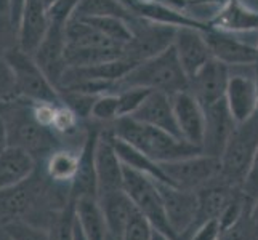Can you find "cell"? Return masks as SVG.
Segmentation results:
<instances>
[{
  "instance_id": "6da1fadb",
  "label": "cell",
  "mask_w": 258,
  "mask_h": 240,
  "mask_svg": "<svg viewBox=\"0 0 258 240\" xmlns=\"http://www.w3.org/2000/svg\"><path fill=\"white\" fill-rule=\"evenodd\" d=\"M103 127L108 128L115 138L140 149L141 152L156 160L157 164L172 162V160L202 152L199 146H194L183 138H178L165 130L135 120L133 117H119L109 125Z\"/></svg>"
},
{
  "instance_id": "7a4b0ae2",
  "label": "cell",
  "mask_w": 258,
  "mask_h": 240,
  "mask_svg": "<svg viewBox=\"0 0 258 240\" xmlns=\"http://www.w3.org/2000/svg\"><path fill=\"white\" fill-rule=\"evenodd\" d=\"M2 117L7 125L8 146H16L26 150L35 158L37 165H42L58 147H63V143L55 135V131L40 125L34 119L31 103L28 100L12 103Z\"/></svg>"
},
{
  "instance_id": "3957f363",
  "label": "cell",
  "mask_w": 258,
  "mask_h": 240,
  "mask_svg": "<svg viewBox=\"0 0 258 240\" xmlns=\"http://www.w3.org/2000/svg\"><path fill=\"white\" fill-rule=\"evenodd\" d=\"M140 87L151 92H162L168 96L189 90V77L176 56L173 45L161 55L141 61L117 84L120 88ZM115 92V93H117Z\"/></svg>"
},
{
  "instance_id": "277c9868",
  "label": "cell",
  "mask_w": 258,
  "mask_h": 240,
  "mask_svg": "<svg viewBox=\"0 0 258 240\" xmlns=\"http://www.w3.org/2000/svg\"><path fill=\"white\" fill-rule=\"evenodd\" d=\"M123 191L128 194L138 213L149 221L154 230L164 234L170 240H176L167 221L164 200L154 178L123 165Z\"/></svg>"
},
{
  "instance_id": "5b68a950",
  "label": "cell",
  "mask_w": 258,
  "mask_h": 240,
  "mask_svg": "<svg viewBox=\"0 0 258 240\" xmlns=\"http://www.w3.org/2000/svg\"><path fill=\"white\" fill-rule=\"evenodd\" d=\"M258 149V117L237 123L221 154V176L233 186H242Z\"/></svg>"
},
{
  "instance_id": "8992f818",
  "label": "cell",
  "mask_w": 258,
  "mask_h": 240,
  "mask_svg": "<svg viewBox=\"0 0 258 240\" xmlns=\"http://www.w3.org/2000/svg\"><path fill=\"white\" fill-rule=\"evenodd\" d=\"M5 59L13 69L21 100H28L32 103H61L58 88L53 85L42 67L35 63L32 55L26 53L20 47H15L7 53Z\"/></svg>"
},
{
  "instance_id": "52a82bcc",
  "label": "cell",
  "mask_w": 258,
  "mask_h": 240,
  "mask_svg": "<svg viewBox=\"0 0 258 240\" xmlns=\"http://www.w3.org/2000/svg\"><path fill=\"white\" fill-rule=\"evenodd\" d=\"M132 39L123 47V56L135 64L161 55L173 45L178 26L157 23L153 20L137 16L130 23Z\"/></svg>"
},
{
  "instance_id": "ba28073f",
  "label": "cell",
  "mask_w": 258,
  "mask_h": 240,
  "mask_svg": "<svg viewBox=\"0 0 258 240\" xmlns=\"http://www.w3.org/2000/svg\"><path fill=\"white\" fill-rule=\"evenodd\" d=\"M168 183L186 191H199L221 175L220 157L196 154L161 164Z\"/></svg>"
},
{
  "instance_id": "9c48e42d",
  "label": "cell",
  "mask_w": 258,
  "mask_h": 240,
  "mask_svg": "<svg viewBox=\"0 0 258 240\" xmlns=\"http://www.w3.org/2000/svg\"><path fill=\"white\" fill-rule=\"evenodd\" d=\"M206 37L212 56L228 66L255 64L256 47H258V31L245 34L225 32L215 28L202 31Z\"/></svg>"
},
{
  "instance_id": "30bf717a",
  "label": "cell",
  "mask_w": 258,
  "mask_h": 240,
  "mask_svg": "<svg viewBox=\"0 0 258 240\" xmlns=\"http://www.w3.org/2000/svg\"><path fill=\"white\" fill-rule=\"evenodd\" d=\"M159 192L162 195L167 221L176 240H186L196 226L198 218V194L196 191L180 189L168 183L157 181Z\"/></svg>"
},
{
  "instance_id": "8fae6325",
  "label": "cell",
  "mask_w": 258,
  "mask_h": 240,
  "mask_svg": "<svg viewBox=\"0 0 258 240\" xmlns=\"http://www.w3.org/2000/svg\"><path fill=\"white\" fill-rule=\"evenodd\" d=\"M225 98L237 123L252 117L256 109L258 98L255 64L229 66V78Z\"/></svg>"
},
{
  "instance_id": "7c38bea8",
  "label": "cell",
  "mask_w": 258,
  "mask_h": 240,
  "mask_svg": "<svg viewBox=\"0 0 258 240\" xmlns=\"http://www.w3.org/2000/svg\"><path fill=\"white\" fill-rule=\"evenodd\" d=\"M95 173L98 184V195L123 189V164L115 152L111 133L101 125L95 144Z\"/></svg>"
},
{
  "instance_id": "4fadbf2b",
  "label": "cell",
  "mask_w": 258,
  "mask_h": 240,
  "mask_svg": "<svg viewBox=\"0 0 258 240\" xmlns=\"http://www.w3.org/2000/svg\"><path fill=\"white\" fill-rule=\"evenodd\" d=\"M66 26L59 23H50L48 29L43 35L40 45L34 51V59L47 77L58 88L63 78L68 64H66Z\"/></svg>"
},
{
  "instance_id": "5bb4252c",
  "label": "cell",
  "mask_w": 258,
  "mask_h": 240,
  "mask_svg": "<svg viewBox=\"0 0 258 240\" xmlns=\"http://www.w3.org/2000/svg\"><path fill=\"white\" fill-rule=\"evenodd\" d=\"M204 117H206V130H204L202 152L209 155L221 157L228 141L237 125L233 114H231L226 98L215 101L209 106H204Z\"/></svg>"
},
{
  "instance_id": "9a60e30c",
  "label": "cell",
  "mask_w": 258,
  "mask_h": 240,
  "mask_svg": "<svg viewBox=\"0 0 258 240\" xmlns=\"http://www.w3.org/2000/svg\"><path fill=\"white\" fill-rule=\"evenodd\" d=\"M173 48L189 78L198 74L213 58L202 31L198 28H191V26H180L176 29Z\"/></svg>"
},
{
  "instance_id": "2e32d148",
  "label": "cell",
  "mask_w": 258,
  "mask_h": 240,
  "mask_svg": "<svg viewBox=\"0 0 258 240\" xmlns=\"http://www.w3.org/2000/svg\"><path fill=\"white\" fill-rule=\"evenodd\" d=\"M228 78L229 66L212 58L198 74L189 78V92L204 108V106L223 100L226 95Z\"/></svg>"
},
{
  "instance_id": "e0dca14e",
  "label": "cell",
  "mask_w": 258,
  "mask_h": 240,
  "mask_svg": "<svg viewBox=\"0 0 258 240\" xmlns=\"http://www.w3.org/2000/svg\"><path fill=\"white\" fill-rule=\"evenodd\" d=\"M170 98H172L175 119L178 123V128H180L181 138L202 149L206 117H204V109L201 103L196 100L189 90L175 93Z\"/></svg>"
},
{
  "instance_id": "ac0fdd59",
  "label": "cell",
  "mask_w": 258,
  "mask_h": 240,
  "mask_svg": "<svg viewBox=\"0 0 258 240\" xmlns=\"http://www.w3.org/2000/svg\"><path fill=\"white\" fill-rule=\"evenodd\" d=\"M48 24L45 0H26L18 24V47L34 55L48 29Z\"/></svg>"
},
{
  "instance_id": "d6986e66",
  "label": "cell",
  "mask_w": 258,
  "mask_h": 240,
  "mask_svg": "<svg viewBox=\"0 0 258 240\" xmlns=\"http://www.w3.org/2000/svg\"><path fill=\"white\" fill-rule=\"evenodd\" d=\"M237 188H241V186L229 184L220 175L215 181H212L199 191H196V194H198V218H196V226L192 232L204 223H207V221L218 219Z\"/></svg>"
},
{
  "instance_id": "ffe728a7",
  "label": "cell",
  "mask_w": 258,
  "mask_h": 240,
  "mask_svg": "<svg viewBox=\"0 0 258 240\" xmlns=\"http://www.w3.org/2000/svg\"><path fill=\"white\" fill-rule=\"evenodd\" d=\"M130 117L181 138L180 128H178V123L175 119L172 98L162 92H149L146 100L141 103L140 108Z\"/></svg>"
},
{
  "instance_id": "44dd1931",
  "label": "cell",
  "mask_w": 258,
  "mask_h": 240,
  "mask_svg": "<svg viewBox=\"0 0 258 240\" xmlns=\"http://www.w3.org/2000/svg\"><path fill=\"white\" fill-rule=\"evenodd\" d=\"M98 203H100L103 210L109 235L120 240L133 215L137 213V208L128 197V194L120 189L115 192L98 195Z\"/></svg>"
},
{
  "instance_id": "7402d4cb",
  "label": "cell",
  "mask_w": 258,
  "mask_h": 240,
  "mask_svg": "<svg viewBox=\"0 0 258 240\" xmlns=\"http://www.w3.org/2000/svg\"><path fill=\"white\" fill-rule=\"evenodd\" d=\"M37 170L35 158L16 146H7L0 152V191L28 180Z\"/></svg>"
},
{
  "instance_id": "603a6c76",
  "label": "cell",
  "mask_w": 258,
  "mask_h": 240,
  "mask_svg": "<svg viewBox=\"0 0 258 240\" xmlns=\"http://www.w3.org/2000/svg\"><path fill=\"white\" fill-rule=\"evenodd\" d=\"M210 28L233 34L255 32L258 31V12L245 7L239 0H228L210 23Z\"/></svg>"
},
{
  "instance_id": "cb8c5ba5",
  "label": "cell",
  "mask_w": 258,
  "mask_h": 240,
  "mask_svg": "<svg viewBox=\"0 0 258 240\" xmlns=\"http://www.w3.org/2000/svg\"><path fill=\"white\" fill-rule=\"evenodd\" d=\"M82 149L69 147V146L58 147L55 152L50 154V157L40 167L43 168V172H45V175L51 181L61 184H71L79 170Z\"/></svg>"
},
{
  "instance_id": "d4e9b609",
  "label": "cell",
  "mask_w": 258,
  "mask_h": 240,
  "mask_svg": "<svg viewBox=\"0 0 258 240\" xmlns=\"http://www.w3.org/2000/svg\"><path fill=\"white\" fill-rule=\"evenodd\" d=\"M74 202L76 219L88 240H106L109 235L103 210L96 197H81Z\"/></svg>"
},
{
  "instance_id": "484cf974",
  "label": "cell",
  "mask_w": 258,
  "mask_h": 240,
  "mask_svg": "<svg viewBox=\"0 0 258 240\" xmlns=\"http://www.w3.org/2000/svg\"><path fill=\"white\" fill-rule=\"evenodd\" d=\"M106 130H108V128H106ZM111 138H112V144L115 147V152H117L120 162L123 165L132 168V170H137V172H141V173H145V175H148L151 178H154L156 181L168 183V180H167V176H165V173L162 170L161 164H157L156 160H153L151 157H148L146 154H143L135 146H132V144L125 143V141L115 138L112 133H111ZM168 184H170V183H168Z\"/></svg>"
},
{
  "instance_id": "4316f807",
  "label": "cell",
  "mask_w": 258,
  "mask_h": 240,
  "mask_svg": "<svg viewBox=\"0 0 258 240\" xmlns=\"http://www.w3.org/2000/svg\"><path fill=\"white\" fill-rule=\"evenodd\" d=\"M98 16H117L132 23L135 20L127 7H123L119 0H81L74 18H98Z\"/></svg>"
},
{
  "instance_id": "83f0119b",
  "label": "cell",
  "mask_w": 258,
  "mask_h": 240,
  "mask_svg": "<svg viewBox=\"0 0 258 240\" xmlns=\"http://www.w3.org/2000/svg\"><path fill=\"white\" fill-rule=\"evenodd\" d=\"M84 20L95 29H98L106 37L117 42L119 45L125 47L132 39V28L127 20H122L117 16H98V18H79Z\"/></svg>"
},
{
  "instance_id": "f1b7e54d",
  "label": "cell",
  "mask_w": 258,
  "mask_h": 240,
  "mask_svg": "<svg viewBox=\"0 0 258 240\" xmlns=\"http://www.w3.org/2000/svg\"><path fill=\"white\" fill-rule=\"evenodd\" d=\"M119 115V96L117 93H104L96 96L92 108L90 120L100 125H109L114 120H117Z\"/></svg>"
},
{
  "instance_id": "f546056e",
  "label": "cell",
  "mask_w": 258,
  "mask_h": 240,
  "mask_svg": "<svg viewBox=\"0 0 258 240\" xmlns=\"http://www.w3.org/2000/svg\"><path fill=\"white\" fill-rule=\"evenodd\" d=\"M76 223V210L74 202L71 200L68 205L58 211L48 226V234L51 240H73Z\"/></svg>"
},
{
  "instance_id": "4dcf8cb0",
  "label": "cell",
  "mask_w": 258,
  "mask_h": 240,
  "mask_svg": "<svg viewBox=\"0 0 258 240\" xmlns=\"http://www.w3.org/2000/svg\"><path fill=\"white\" fill-rule=\"evenodd\" d=\"M4 238L7 240H51L47 229L34 226L26 221H10L2 226Z\"/></svg>"
},
{
  "instance_id": "1f68e13d",
  "label": "cell",
  "mask_w": 258,
  "mask_h": 240,
  "mask_svg": "<svg viewBox=\"0 0 258 240\" xmlns=\"http://www.w3.org/2000/svg\"><path fill=\"white\" fill-rule=\"evenodd\" d=\"M151 90L140 87H128V88H120L117 92L119 96V115L120 117H130L135 112L141 103L146 100Z\"/></svg>"
},
{
  "instance_id": "d6a6232c",
  "label": "cell",
  "mask_w": 258,
  "mask_h": 240,
  "mask_svg": "<svg viewBox=\"0 0 258 240\" xmlns=\"http://www.w3.org/2000/svg\"><path fill=\"white\" fill-rule=\"evenodd\" d=\"M18 100H21V96L16 87L13 69L5 58H0V103L12 104Z\"/></svg>"
},
{
  "instance_id": "836d02e7",
  "label": "cell",
  "mask_w": 258,
  "mask_h": 240,
  "mask_svg": "<svg viewBox=\"0 0 258 240\" xmlns=\"http://www.w3.org/2000/svg\"><path fill=\"white\" fill-rule=\"evenodd\" d=\"M250 210L252 207H248L244 215L233 226L223 230L220 240H258V234L250 219Z\"/></svg>"
},
{
  "instance_id": "e575fe53",
  "label": "cell",
  "mask_w": 258,
  "mask_h": 240,
  "mask_svg": "<svg viewBox=\"0 0 258 240\" xmlns=\"http://www.w3.org/2000/svg\"><path fill=\"white\" fill-rule=\"evenodd\" d=\"M153 237H154V227L137 210L120 240H153Z\"/></svg>"
},
{
  "instance_id": "d590c367",
  "label": "cell",
  "mask_w": 258,
  "mask_h": 240,
  "mask_svg": "<svg viewBox=\"0 0 258 240\" xmlns=\"http://www.w3.org/2000/svg\"><path fill=\"white\" fill-rule=\"evenodd\" d=\"M81 0H56L55 4H51L47 8L48 21L50 23H59L68 24L74 18L77 7Z\"/></svg>"
},
{
  "instance_id": "8d00e7d4",
  "label": "cell",
  "mask_w": 258,
  "mask_h": 240,
  "mask_svg": "<svg viewBox=\"0 0 258 240\" xmlns=\"http://www.w3.org/2000/svg\"><path fill=\"white\" fill-rule=\"evenodd\" d=\"M31 103V111H32V115L34 119L37 120L40 125L43 127H48L51 128V123H53V119H55V112H56V106L58 104H53V103Z\"/></svg>"
},
{
  "instance_id": "74e56055",
  "label": "cell",
  "mask_w": 258,
  "mask_h": 240,
  "mask_svg": "<svg viewBox=\"0 0 258 240\" xmlns=\"http://www.w3.org/2000/svg\"><path fill=\"white\" fill-rule=\"evenodd\" d=\"M242 191L248 199H252L253 202L258 199V149L255 152V157L250 164V168L245 175V180L242 183Z\"/></svg>"
},
{
  "instance_id": "f35d334b",
  "label": "cell",
  "mask_w": 258,
  "mask_h": 240,
  "mask_svg": "<svg viewBox=\"0 0 258 240\" xmlns=\"http://www.w3.org/2000/svg\"><path fill=\"white\" fill-rule=\"evenodd\" d=\"M220 235H221L220 223L218 219H213L199 226L186 240H220Z\"/></svg>"
},
{
  "instance_id": "ab89813d",
  "label": "cell",
  "mask_w": 258,
  "mask_h": 240,
  "mask_svg": "<svg viewBox=\"0 0 258 240\" xmlns=\"http://www.w3.org/2000/svg\"><path fill=\"white\" fill-rule=\"evenodd\" d=\"M24 2L26 0H10V20H12V23L16 29H18V24H20V18H21Z\"/></svg>"
},
{
  "instance_id": "60d3db41",
  "label": "cell",
  "mask_w": 258,
  "mask_h": 240,
  "mask_svg": "<svg viewBox=\"0 0 258 240\" xmlns=\"http://www.w3.org/2000/svg\"><path fill=\"white\" fill-rule=\"evenodd\" d=\"M8 146V136H7V125L4 117H0V152Z\"/></svg>"
},
{
  "instance_id": "b9f144b4",
  "label": "cell",
  "mask_w": 258,
  "mask_h": 240,
  "mask_svg": "<svg viewBox=\"0 0 258 240\" xmlns=\"http://www.w3.org/2000/svg\"><path fill=\"white\" fill-rule=\"evenodd\" d=\"M250 219H252V224L256 230V234H258V199L253 202V205H252V210H250Z\"/></svg>"
},
{
  "instance_id": "7bdbcfd3",
  "label": "cell",
  "mask_w": 258,
  "mask_h": 240,
  "mask_svg": "<svg viewBox=\"0 0 258 240\" xmlns=\"http://www.w3.org/2000/svg\"><path fill=\"white\" fill-rule=\"evenodd\" d=\"M73 240H88V238L85 237V234L82 232L81 226H79L77 219H76V223H74V235H73Z\"/></svg>"
},
{
  "instance_id": "ee69618b",
  "label": "cell",
  "mask_w": 258,
  "mask_h": 240,
  "mask_svg": "<svg viewBox=\"0 0 258 240\" xmlns=\"http://www.w3.org/2000/svg\"><path fill=\"white\" fill-rule=\"evenodd\" d=\"M0 13L10 16V0H0Z\"/></svg>"
},
{
  "instance_id": "f6af8a7d",
  "label": "cell",
  "mask_w": 258,
  "mask_h": 240,
  "mask_svg": "<svg viewBox=\"0 0 258 240\" xmlns=\"http://www.w3.org/2000/svg\"><path fill=\"white\" fill-rule=\"evenodd\" d=\"M153 240H170V238L165 237V235L161 234V232H157V230H154V237H153Z\"/></svg>"
},
{
  "instance_id": "bcb514c9",
  "label": "cell",
  "mask_w": 258,
  "mask_h": 240,
  "mask_svg": "<svg viewBox=\"0 0 258 240\" xmlns=\"http://www.w3.org/2000/svg\"><path fill=\"white\" fill-rule=\"evenodd\" d=\"M255 72H256V87H258V64H255ZM253 115H256V117H258V98H256V109H255Z\"/></svg>"
},
{
  "instance_id": "7dc6e473",
  "label": "cell",
  "mask_w": 258,
  "mask_h": 240,
  "mask_svg": "<svg viewBox=\"0 0 258 240\" xmlns=\"http://www.w3.org/2000/svg\"><path fill=\"white\" fill-rule=\"evenodd\" d=\"M8 106H10V104H5V103H0V117H2V115L5 114V111L8 109Z\"/></svg>"
},
{
  "instance_id": "c3c4849f",
  "label": "cell",
  "mask_w": 258,
  "mask_h": 240,
  "mask_svg": "<svg viewBox=\"0 0 258 240\" xmlns=\"http://www.w3.org/2000/svg\"><path fill=\"white\" fill-rule=\"evenodd\" d=\"M55 2H56V0H45V5H47V8H48L51 4H55Z\"/></svg>"
},
{
  "instance_id": "681fc988",
  "label": "cell",
  "mask_w": 258,
  "mask_h": 240,
  "mask_svg": "<svg viewBox=\"0 0 258 240\" xmlns=\"http://www.w3.org/2000/svg\"><path fill=\"white\" fill-rule=\"evenodd\" d=\"M106 240H117V238H114L112 235H108V238H106Z\"/></svg>"
},
{
  "instance_id": "f907efd6",
  "label": "cell",
  "mask_w": 258,
  "mask_h": 240,
  "mask_svg": "<svg viewBox=\"0 0 258 240\" xmlns=\"http://www.w3.org/2000/svg\"><path fill=\"white\" fill-rule=\"evenodd\" d=\"M2 240H7V238H2Z\"/></svg>"
}]
</instances>
